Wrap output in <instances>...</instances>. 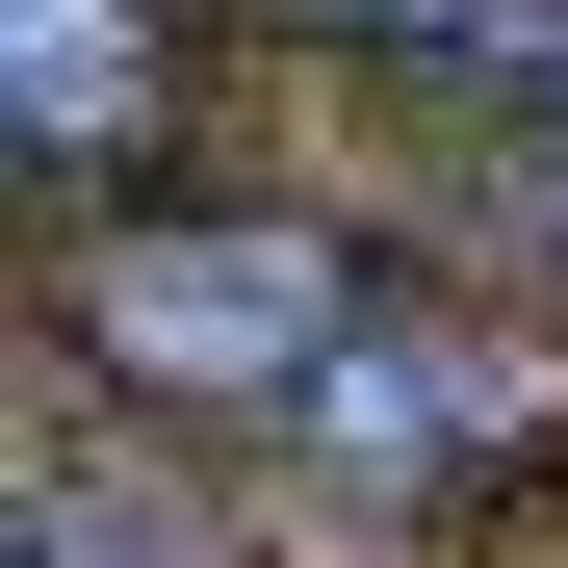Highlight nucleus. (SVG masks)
Listing matches in <instances>:
<instances>
[{
    "label": "nucleus",
    "mask_w": 568,
    "mask_h": 568,
    "mask_svg": "<svg viewBox=\"0 0 568 568\" xmlns=\"http://www.w3.org/2000/svg\"><path fill=\"white\" fill-rule=\"evenodd\" d=\"M78 336H104L130 414H311L362 336H388V284H362L311 207H207V233H104L78 258Z\"/></svg>",
    "instance_id": "obj_1"
},
{
    "label": "nucleus",
    "mask_w": 568,
    "mask_h": 568,
    "mask_svg": "<svg viewBox=\"0 0 568 568\" xmlns=\"http://www.w3.org/2000/svg\"><path fill=\"white\" fill-rule=\"evenodd\" d=\"M542 414H568V388H542L517 336H465V311H388V336H362V362H336V388L284 414V439H311L336 491H491V465H542Z\"/></svg>",
    "instance_id": "obj_2"
},
{
    "label": "nucleus",
    "mask_w": 568,
    "mask_h": 568,
    "mask_svg": "<svg viewBox=\"0 0 568 568\" xmlns=\"http://www.w3.org/2000/svg\"><path fill=\"white\" fill-rule=\"evenodd\" d=\"M27 568H233V542L181 517L130 439H104V465H78V439H27Z\"/></svg>",
    "instance_id": "obj_3"
},
{
    "label": "nucleus",
    "mask_w": 568,
    "mask_h": 568,
    "mask_svg": "<svg viewBox=\"0 0 568 568\" xmlns=\"http://www.w3.org/2000/svg\"><path fill=\"white\" fill-rule=\"evenodd\" d=\"M155 104V0H27V155L78 181V130Z\"/></svg>",
    "instance_id": "obj_4"
},
{
    "label": "nucleus",
    "mask_w": 568,
    "mask_h": 568,
    "mask_svg": "<svg viewBox=\"0 0 568 568\" xmlns=\"http://www.w3.org/2000/svg\"><path fill=\"white\" fill-rule=\"evenodd\" d=\"M414 52H465V78H517V104L568 130V0H388Z\"/></svg>",
    "instance_id": "obj_5"
},
{
    "label": "nucleus",
    "mask_w": 568,
    "mask_h": 568,
    "mask_svg": "<svg viewBox=\"0 0 568 568\" xmlns=\"http://www.w3.org/2000/svg\"><path fill=\"white\" fill-rule=\"evenodd\" d=\"M517 233H542V258H568V130H542V155H517Z\"/></svg>",
    "instance_id": "obj_6"
}]
</instances>
